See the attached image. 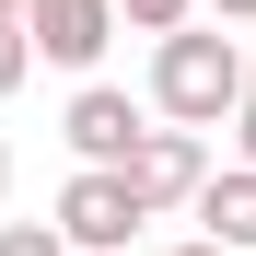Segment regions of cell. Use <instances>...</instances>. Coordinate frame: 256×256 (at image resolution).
Returning <instances> with one entry per match:
<instances>
[{
	"label": "cell",
	"mask_w": 256,
	"mask_h": 256,
	"mask_svg": "<svg viewBox=\"0 0 256 256\" xmlns=\"http://www.w3.org/2000/svg\"><path fill=\"white\" fill-rule=\"evenodd\" d=\"M244 105V47H233V35L222 24H175V35H152V116L163 128H222Z\"/></svg>",
	"instance_id": "1"
},
{
	"label": "cell",
	"mask_w": 256,
	"mask_h": 256,
	"mask_svg": "<svg viewBox=\"0 0 256 256\" xmlns=\"http://www.w3.org/2000/svg\"><path fill=\"white\" fill-rule=\"evenodd\" d=\"M140 222H152V210H140V186H128L116 163H82V175L58 186V233H70V256H128Z\"/></svg>",
	"instance_id": "2"
},
{
	"label": "cell",
	"mask_w": 256,
	"mask_h": 256,
	"mask_svg": "<svg viewBox=\"0 0 256 256\" xmlns=\"http://www.w3.org/2000/svg\"><path fill=\"white\" fill-rule=\"evenodd\" d=\"M116 175L140 186V210L163 222V210H186V198L210 186V140H198V128H140V152H128Z\"/></svg>",
	"instance_id": "3"
},
{
	"label": "cell",
	"mask_w": 256,
	"mask_h": 256,
	"mask_svg": "<svg viewBox=\"0 0 256 256\" xmlns=\"http://www.w3.org/2000/svg\"><path fill=\"white\" fill-rule=\"evenodd\" d=\"M24 35H35V58H58V70H82L94 82V58L116 47V0H24Z\"/></svg>",
	"instance_id": "4"
},
{
	"label": "cell",
	"mask_w": 256,
	"mask_h": 256,
	"mask_svg": "<svg viewBox=\"0 0 256 256\" xmlns=\"http://www.w3.org/2000/svg\"><path fill=\"white\" fill-rule=\"evenodd\" d=\"M58 128H70V152H82V163H128V152H140V128H152V116L128 105L116 82H82V94H70V116H58Z\"/></svg>",
	"instance_id": "5"
},
{
	"label": "cell",
	"mask_w": 256,
	"mask_h": 256,
	"mask_svg": "<svg viewBox=\"0 0 256 256\" xmlns=\"http://www.w3.org/2000/svg\"><path fill=\"white\" fill-rule=\"evenodd\" d=\"M186 210H198V233H210V244L256 256V163H210V186H198Z\"/></svg>",
	"instance_id": "6"
},
{
	"label": "cell",
	"mask_w": 256,
	"mask_h": 256,
	"mask_svg": "<svg viewBox=\"0 0 256 256\" xmlns=\"http://www.w3.org/2000/svg\"><path fill=\"white\" fill-rule=\"evenodd\" d=\"M35 82V35H24V12H0V94H24Z\"/></svg>",
	"instance_id": "7"
},
{
	"label": "cell",
	"mask_w": 256,
	"mask_h": 256,
	"mask_svg": "<svg viewBox=\"0 0 256 256\" xmlns=\"http://www.w3.org/2000/svg\"><path fill=\"white\" fill-rule=\"evenodd\" d=\"M186 12H198V0H116V24H128V35H175Z\"/></svg>",
	"instance_id": "8"
},
{
	"label": "cell",
	"mask_w": 256,
	"mask_h": 256,
	"mask_svg": "<svg viewBox=\"0 0 256 256\" xmlns=\"http://www.w3.org/2000/svg\"><path fill=\"white\" fill-rule=\"evenodd\" d=\"M0 256H70L58 222H0Z\"/></svg>",
	"instance_id": "9"
},
{
	"label": "cell",
	"mask_w": 256,
	"mask_h": 256,
	"mask_svg": "<svg viewBox=\"0 0 256 256\" xmlns=\"http://www.w3.org/2000/svg\"><path fill=\"white\" fill-rule=\"evenodd\" d=\"M233 140H244V163H256V58H244V105H233Z\"/></svg>",
	"instance_id": "10"
},
{
	"label": "cell",
	"mask_w": 256,
	"mask_h": 256,
	"mask_svg": "<svg viewBox=\"0 0 256 256\" xmlns=\"http://www.w3.org/2000/svg\"><path fill=\"white\" fill-rule=\"evenodd\" d=\"M210 12H222V24H256V0H210Z\"/></svg>",
	"instance_id": "11"
},
{
	"label": "cell",
	"mask_w": 256,
	"mask_h": 256,
	"mask_svg": "<svg viewBox=\"0 0 256 256\" xmlns=\"http://www.w3.org/2000/svg\"><path fill=\"white\" fill-rule=\"evenodd\" d=\"M175 256H233V244H210V233H186V244H175Z\"/></svg>",
	"instance_id": "12"
},
{
	"label": "cell",
	"mask_w": 256,
	"mask_h": 256,
	"mask_svg": "<svg viewBox=\"0 0 256 256\" xmlns=\"http://www.w3.org/2000/svg\"><path fill=\"white\" fill-rule=\"evenodd\" d=\"M0 198H12V140H0Z\"/></svg>",
	"instance_id": "13"
},
{
	"label": "cell",
	"mask_w": 256,
	"mask_h": 256,
	"mask_svg": "<svg viewBox=\"0 0 256 256\" xmlns=\"http://www.w3.org/2000/svg\"><path fill=\"white\" fill-rule=\"evenodd\" d=\"M0 12H24V0H0Z\"/></svg>",
	"instance_id": "14"
}]
</instances>
